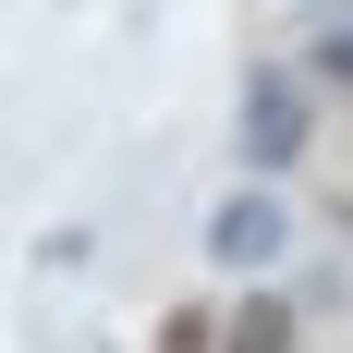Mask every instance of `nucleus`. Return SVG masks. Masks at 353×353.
I'll use <instances>...</instances> for the list:
<instances>
[{
	"label": "nucleus",
	"mask_w": 353,
	"mask_h": 353,
	"mask_svg": "<svg viewBox=\"0 0 353 353\" xmlns=\"http://www.w3.org/2000/svg\"><path fill=\"white\" fill-rule=\"evenodd\" d=\"M305 146H317V85H305L292 61H256V73H244V122H232L244 183H281Z\"/></svg>",
	"instance_id": "nucleus-1"
},
{
	"label": "nucleus",
	"mask_w": 353,
	"mask_h": 353,
	"mask_svg": "<svg viewBox=\"0 0 353 353\" xmlns=\"http://www.w3.org/2000/svg\"><path fill=\"white\" fill-rule=\"evenodd\" d=\"M281 256H292V208L268 195V183H232V195L208 208V268L219 281H268Z\"/></svg>",
	"instance_id": "nucleus-2"
},
{
	"label": "nucleus",
	"mask_w": 353,
	"mask_h": 353,
	"mask_svg": "<svg viewBox=\"0 0 353 353\" xmlns=\"http://www.w3.org/2000/svg\"><path fill=\"white\" fill-rule=\"evenodd\" d=\"M305 341V305L292 292H244L232 317H219V353H292Z\"/></svg>",
	"instance_id": "nucleus-3"
},
{
	"label": "nucleus",
	"mask_w": 353,
	"mask_h": 353,
	"mask_svg": "<svg viewBox=\"0 0 353 353\" xmlns=\"http://www.w3.org/2000/svg\"><path fill=\"white\" fill-rule=\"evenodd\" d=\"M305 85H329V98H353V25H329L317 49H305Z\"/></svg>",
	"instance_id": "nucleus-4"
}]
</instances>
